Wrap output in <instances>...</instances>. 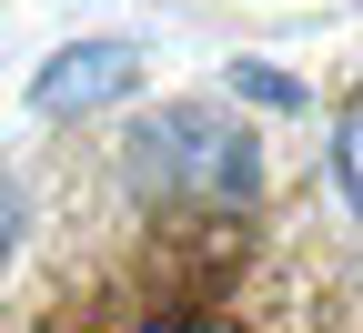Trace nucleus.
<instances>
[{"instance_id":"obj_5","label":"nucleus","mask_w":363,"mask_h":333,"mask_svg":"<svg viewBox=\"0 0 363 333\" xmlns=\"http://www.w3.org/2000/svg\"><path fill=\"white\" fill-rule=\"evenodd\" d=\"M333 192H343V222H363V91L333 121Z\"/></svg>"},{"instance_id":"obj_3","label":"nucleus","mask_w":363,"mask_h":333,"mask_svg":"<svg viewBox=\"0 0 363 333\" xmlns=\"http://www.w3.org/2000/svg\"><path fill=\"white\" fill-rule=\"evenodd\" d=\"M142 91V51L131 40H71V51H51L30 71V111L40 121H91V111H111Z\"/></svg>"},{"instance_id":"obj_2","label":"nucleus","mask_w":363,"mask_h":333,"mask_svg":"<svg viewBox=\"0 0 363 333\" xmlns=\"http://www.w3.org/2000/svg\"><path fill=\"white\" fill-rule=\"evenodd\" d=\"M101 162H111L121 182H142V192H202V202L272 192L262 141L222 111V102H152V111H131Z\"/></svg>"},{"instance_id":"obj_4","label":"nucleus","mask_w":363,"mask_h":333,"mask_svg":"<svg viewBox=\"0 0 363 333\" xmlns=\"http://www.w3.org/2000/svg\"><path fill=\"white\" fill-rule=\"evenodd\" d=\"M30 222H40V192H30V172H21V162H0V283L21 273V253H30Z\"/></svg>"},{"instance_id":"obj_1","label":"nucleus","mask_w":363,"mask_h":333,"mask_svg":"<svg viewBox=\"0 0 363 333\" xmlns=\"http://www.w3.org/2000/svg\"><path fill=\"white\" fill-rule=\"evenodd\" d=\"M0 333H363V222L293 192H142L101 152H71Z\"/></svg>"},{"instance_id":"obj_6","label":"nucleus","mask_w":363,"mask_h":333,"mask_svg":"<svg viewBox=\"0 0 363 333\" xmlns=\"http://www.w3.org/2000/svg\"><path fill=\"white\" fill-rule=\"evenodd\" d=\"M233 91H242V102H272V111H303V81L272 71V61H233Z\"/></svg>"}]
</instances>
